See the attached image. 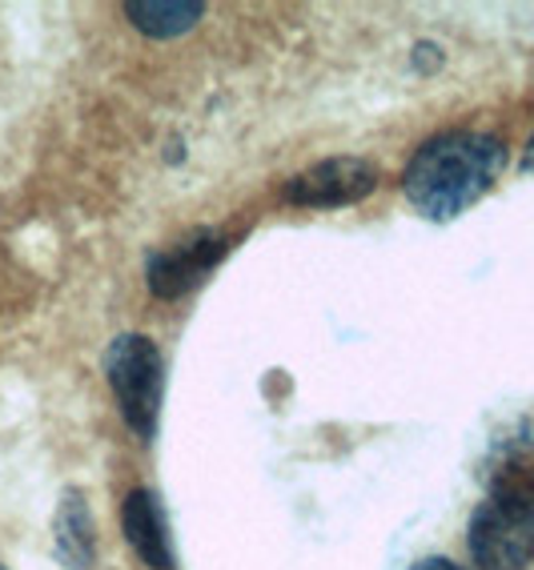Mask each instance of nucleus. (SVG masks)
I'll list each match as a JSON object with an SVG mask.
<instances>
[{
  "instance_id": "nucleus-1",
  "label": "nucleus",
  "mask_w": 534,
  "mask_h": 570,
  "mask_svg": "<svg viewBox=\"0 0 534 570\" xmlns=\"http://www.w3.org/2000/svg\"><path fill=\"white\" fill-rule=\"evenodd\" d=\"M506 165V149L491 132H442L414 154L402 174L411 205L431 222H454L491 194Z\"/></svg>"
},
{
  "instance_id": "nucleus-2",
  "label": "nucleus",
  "mask_w": 534,
  "mask_h": 570,
  "mask_svg": "<svg viewBox=\"0 0 534 570\" xmlns=\"http://www.w3.org/2000/svg\"><path fill=\"white\" fill-rule=\"evenodd\" d=\"M105 374L117 394L121 417L137 430V439L157 434V410H161V354L145 334H121L105 354Z\"/></svg>"
},
{
  "instance_id": "nucleus-3",
  "label": "nucleus",
  "mask_w": 534,
  "mask_h": 570,
  "mask_svg": "<svg viewBox=\"0 0 534 570\" xmlns=\"http://www.w3.org/2000/svg\"><path fill=\"white\" fill-rule=\"evenodd\" d=\"M471 554L478 570H526L534 562V507L486 499L471 514Z\"/></svg>"
},
{
  "instance_id": "nucleus-4",
  "label": "nucleus",
  "mask_w": 534,
  "mask_h": 570,
  "mask_svg": "<svg viewBox=\"0 0 534 570\" xmlns=\"http://www.w3.org/2000/svg\"><path fill=\"white\" fill-rule=\"evenodd\" d=\"M491 499H514L534 507V417H514L491 439L478 466Z\"/></svg>"
},
{
  "instance_id": "nucleus-5",
  "label": "nucleus",
  "mask_w": 534,
  "mask_h": 570,
  "mask_svg": "<svg viewBox=\"0 0 534 570\" xmlns=\"http://www.w3.org/2000/svg\"><path fill=\"white\" fill-rule=\"evenodd\" d=\"M374 181H378V174H374L370 161H362V157H334V161H322L294 177L286 185V197L294 205L329 209V205L362 202L374 189Z\"/></svg>"
},
{
  "instance_id": "nucleus-6",
  "label": "nucleus",
  "mask_w": 534,
  "mask_h": 570,
  "mask_svg": "<svg viewBox=\"0 0 534 570\" xmlns=\"http://www.w3.org/2000/svg\"><path fill=\"white\" fill-rule=\"evenodd\" d=\"M221 254H226V237L221 234H197L194 242L174 245V249H165L149 262V289L161 297L186 294L189 285H197L214 269Z\"/></svg>"
},
{
  "instance_id": "nucleus-7",
  "label": "nucleus",
  "mask_w": 534,
  "mask_h": 570,
  "mask_svg": "<svg viewBox=\"0 0 534 570\" xmlns=\"http://www.w3.org/2000/svg\"><path fill=\"white\" fill-rule=\"evenodd\" d=\"M121 527L129 547L141 554L154 570H169L174 567V554H169V539H165V522L161 510H157V499L149 490H134L121 507Z\"/></svg>"
},
{
  "instance_id": "nucleus-8",
  "label": "nucleus",
  "mask_w": 534,
  "mask_h": 570,
  "mask_svg": "<svg viewBox=\"0 0 534 570\" xmlns=\"http://www.w3.org/2000/svg\"><path fill=\"white\" fill-rule=\"evenodd\" d=\"M201 12L206 4H197V0H129L125 4V17L145 37H181L201 21Z\"/></svg>"
},
{
  "instance_id": "nucleus-9",
  "label": "nucleus",
  "mask_w": 534,
  "mask_h": 570,
  "mask_svg": "<svg viewBox=\"0 0 534 570\" xmlns=\"http://www.w3.org/2000/svg\"><path fill=\"white\" fill-rule=\"evenodd\" d=\"M57 559L72 570H85L93 562V519L81 494H65L57 510Z\"/></svg>"
},
{
  "instance_id": "nucleus-10",
  "label": "nucleus",
  "mask_w": 534,
  "mask_h": 570,
  "mask_svg": "<svg viewBox=\"0 0 534 570\" xmlns=\"http://www.w3.org/2000/svg\"><path fill=\"white\" fill-rule=\"evenodd\" d=\"M411 570H466V567H458V562H451V559H422V562H414Z\"/></svg>"
},
{
  "instance_id": "nucleus-11",
  "label": "nucleus",
  "mask_w": 534,
  "mask_h": 570,
  "mask_svg": "<svg viewBox=\"0 0 534 570\" xmlns=\"http://www.w3.org/2000/svg\"><path fill=\"white\" fill-rule=\"evenodd\" d=\"M523 169H526V174H534V137L526 141V149H523Z\"/></svg>"
},
{
  "instance_id": "nucleus-12",
  "label": "nucleus",
  "mask_w": 534,
  "mask_h": 570,
  "mask_svg": "<svg viewBox=\"0 0 534 570\" xmlns=\"http://www.w3.org/2000/svg\"><path fill=\"white\" fill-rule=\"evenodd\" d=\"M0 570H4V567H0Z\"/></svg>"
}]
</instances>
